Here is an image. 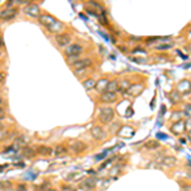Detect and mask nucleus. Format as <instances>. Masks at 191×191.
Returning <instances> with one entry per match:
<instances>
[{
    "label": "nucleus",
    "instance_id": "1",
    "mask_svg": "<svg viewBox=\"0 0 191 191\" xmlns=\"http://www.w3.org/2000/svg\"><path fill=\"white\" fill-rule=\"evenodd\" d=\"M115 117V111L111 107H102L100 110V120L102 124H110Z\"/></svg>",
    "mask_w": 191,
    "mask_h": 191
},
{
    "label": "nucleus",
    "instance_id": "2",
    "mask_svg": "<svg viewBox=\"0 0 191 191\" xmlns=\"http://www.w3.org/2000/svg\"><path fill=\"white\" fill-rule=\"evenodd\" d=\"M18 14V9L12 6V8H5L3 10H0V19L3 20H12L13 18H15V15Z\"/></svg>",
    "mask_w": 191,
    "mask_h": 191
},
{
    "label": "nucleus",
    "instance_id": "3",
    "mask_svg": "<svg viewBox=\"0 0 191 191\" xmlns=\"http://www.w3.org/2000/svg\"><path fill=\"white\" fill-rule=\"evenodd\" d=\"M24 13L28 17H32V18H40L41 17V9L37 4H28L24 8Z\"/></svg>",
    "mask_w": 191,
    "mask_h": 191
},
{
    "label": "nucleus",
    "instance_id": "4",
    "mask_svg": "<svg viewBox=\"0 0 191 191\" xmlns=\"http://www.w3.org/2000/svg\"><path fill=\"white\" fill-rule=\"evenodd\" d=\"M83 52V47L77 45V44H71L66 47L65 50V54L69 56V57H78L80 54Z\"/></svg>",
    "mask_w": 191,
    "mask_h": 191
},
{
    "label": "nucleus",
    "instance_id": "5",
    "mask_svg": "<svg viewBox=\"0 0 191 191\" xmlns=\"http://www.w3.org/2000/svg\"><path fill=\"white\" fill-rule=\"evenodd\" d=\"M169 130H171L172 134L175 135H182L185 131H186V126H185V121L182 120H178L176 122H173L169 127Z\"/></svg>",
    "mask_w": 191,
    "mask_h": 191
},
{
    "label": "nucleus",
    "instance_id": "6",
    "mask_svg": "<svg viewBox=\"0 0 191 191\" xmlns=\"http://www.w3.org/2000/svg\"><path fill=\"white\" fill-rule=\"evenodd\" d=\"M91 65H92V60L91 59H80V60L74 61L71 64V68L74 70H84V69H87Z\"/></svg>",
    "mask_w": 191,
    "mask_h": 191
},
{
    "label": "nucleus",
    "instance_id": "7",
    "mask_svg": "<svg viewBox=\"0 0 191 191\" xmlns=\"http://www.w3.org/2000/svg\"><path fill=\"white\" fill-rule=\"evenodd\" d=\"M69 149H70L73 153L79 154V153H82V152H84V151L87 149V145L84 144L83 142L77 140V142H71V143H70V145H69Z\"/></svg>",
    "mask_w": 191,
    "mask_h": 191
},
{
    "label": "nucleus",
    "instance_id": "8",
    "mask_svg": "<svg viewBox=\"0 0 191 191\" xmlns=\"http://www.w3.org/2000/svg\"><path fill=\"white\" fill-rule=\"evenodd\" d=\"M91 134H92V136L94 138V139H97V140H103L106 138V131L102 129L100 125L93 126L91 129Z\"/></svg>",
    "mask_w": 191,
    "mask_h": 191
},
{
    "label": "nucleus",
    "instance_id": "9",
    "mask_svg": "<svg viewBox=\"0 0 191 191\" xmlns=\"http://www.w3.org/2000/svg\"><path fill=\"white\" fill-rule=\"evenodd\" d=\"M55 41H56V44L59 46L64 47V46L69 45V42L71 41V38H70V36L68 33H57L56 37H55Z\"/></svg>",
    "mask_w": 191,
    "mask_h": 191
},
{
    "label": "nucleus",
    "instance_id": "10",
    "mask_svg": "<svg viewBox=\"0 0 191 191\" xmlns=\"http://www.w3.org/2000/svg\"><path fill=\"white\" fill-rule=\"evenodd\" d=\"M143 89H144V86H143V84L135 83V84H131L130 88H129V91H127L126 93L129 94V96H131V97H136V96H139V94L143 92Z\"/></svg>",
    "mask_w": 191,
    "mask_h": 191
},
{
    "label": "nucleus",
    "instance_id": "11",
    "mask_svg": "<svg viewBox=\"0 0 191 191\" xmlns=\"http://www.w3.org/2000/svg\"><path fill=\"white\" fill-rule=\"evenodd\" d=\"M38 20H40L41 24H44V26L47 27V28L51 27L52 24L56 22V19L52 17V15H50V14H41V17L38 18Z\"/></svg>",
    "mask_w": 191,
    "mask_h": 191
},
{
    "label": "nucleus",
    "instance_id": "12",
    "mask_svg": "<svg viewBox=\"0 0 191 191\" xmlns=\"http://www.w3.org/2000/svg\"><path fill=\"white\" fill-rule=\"evenodd\" d=\"M159 162L167 167H175L177 164V158L175 155H164L162 158H159Z\"/></svg>",
    "mask_w": 191,
    "mask_h": 191
},
{
    "label": "nucleus",
    "instance_id": "13",
    "mask_svg": "<svg viewBox=\"0 0 191 191\" xmlns=\"http://www.w3.org/2000/svg\"><path fill=\"white\" fill-rule=\"evenodd\" d=\"M177 89L178 92L181 93V94H189L191 92V83L189 80H181L178 83V86H177Z\"/></svg>",
    "mask_w": 191,
    "mask_h": 191
},
{
    "label": "nucleus",
    "instance_id": "14",
    "mask_svg": "<svg viewBox=\"0 0 191 191\" xmlns=\"http://www.w3.org/2000/svg\"><path fill=\"white\" fill-rule=\"evenodd\" d=\"M36 153L38 155H44V157H47V155H52L54 154V149L47 145H38L36 148Z\"/></svg>",
    "mask_w": 191,
    "mask_h": 191
},
{
    "label": "nucleus",
    "instance_id": "15",
    "mask_svg": "<svg viewBox=\"0 0 191 191\" xmlns=\"http://www.w3.org/2000/svg\"><path fill=\"white\" fill-rule=\"evenodd\" d=\"M28 142H29V138L27 135H19L14 140V146L15 148H26Z\"/></svg>",
    "mask_w": 191,
    "mask_h": 191
},
{
    "label": "nucleus",
    "instance_id": "16",
    "mask_svg": "<svg viewBox=\"0 0 191 191\" xmlns=\"http://www.w3.org/2000/svg\"><path fill=\"white\" fill-rule=\"evenodd\" d=\"M116 98H117V96H116V93H111V92H103L101 94V101L104 102V103H111V102H115Z\"/></svg>",
    "mask_w": 191,
    "mask_h": 191
},
{
    "label": "nucleus",
    "instance_id": "17",
    "mask_svg": "<svg viewBox=\"0 0 191 191\" xmlns=\"http://www.w3.org/2000/svg\"><path fill=\"white\" fill-rule=\"evenodd\" d=\"M68 148L65 146V145H57L55 149H54V155H56V157H65L66 154H68Z\"/></svg>",
    "mask_w": 191,
    "mask_h": 191
},
{
    "label": "nucleus",
    "instance_id": "18",
    "mask_svg": "<svg viewBox=\"0 0 191 191\" xmlns=\"http://www.w3.org/2000/svg\"><path fill=\"white\" fill-rule=\"evenodd\" d=\"M119 135L125 136V138H130L134 135V129H131L130 126H124L119 130Z\"/></svg>",
    "mask_w": 191,
    "mask_h": 191
},
{
    "label": "nucleus",
    "instance_id": "19",
    "mask_svg": "<svg viewBox=\"0 0 191 191\" xmlns=\"http://www.w3.org/2000/svg\"><path fill=\"white\" fill-rule=\"evenodd\" d=\"M107 86H108V80L107 79H101V80H98L97 83H96V88H97L100 92H106L107 91Z\"/></svg>",
    "mask_w": 191,
    "mask_h": 191
},
{
    "label": "nucleus",
    "instance_id": "20",
    "mask_svg": "<svg viewBox=\"0 0 191 191\" xmlns=\"http://www.w3.org/2000/svg\"><path fill=\"white\" fill-rule=\"evenodd\" d=\"M120 86H119V82L117 80H112V82H108V86H107V92H111V93H116L119 91Z\"/></svg>",
    "mask_w": 191,
    "mask_h": 191
},
{
    "label": "nucleus",
    "instance_id": "21",
    "mask_svg": "<svg viewBox=\"0 0 191 191\" xmlns=\"http://www.w3.org/2000/svg\"><path fill=\"white\" fill-rule=\"evenodd\" d=\"M62 27H64L62 23H60L59 20H56V22H55L54 24H52L51 27H49L47 29L51 32V33H57V32H60V31L62 29Z\"/></svg>",
    "mask_w": 191,
    "mask_h": 191
},
{
    "label": "nucleus",
    "instance_id": "22",
    "mask_svg": "<svg viewBox=\"0 0 191 191\" xmlns=\"http://www.w3.org/2000/svg\"><path fill=\"white\" fill-rule=\"evenodd\" d=\"M96 80H93L92 78H89V79H87V80H84L83 82V87L86 88L87 91H89V89H93V88H96Z\"/></svg>",
    "mask_w": 191,
    "mask_h": 191
},
{
    "label": "nucleus",
    "instance_id": "23",
    "mask_svg": "<svg viewBox=\"0 0 191 191\" xmlns=\"http://www.w3.org/2000/svg\"><path fill=\"white\" fill-rule=\"evenodd\" d=\"M22 153H23V155H24L26 158H33V157L37 154V153H36V151H33V149H32V148H28V146L23 148Z\"/></svg>",
    "mask_w": 191,
    "mask_h": 191
},
{
    "label": "nucleus",
    "instance_id": "24",
    "mask_svg": "<svg viewBox=\"0 0 191 191\" xmlns=\"http://www.w3.org/2000/svg\"><path fill=\"white\" fill-rule=\"evenodd\" d=\"M169 98H171V102H172V103H178V102H181V93H180L178 91H175V92L171 93Z\"/></svg>",
    "mask_w": 191,
    "mask_h": 191
},
{
    "label": "nucleus",
    "instance_id": "25",
    "mask_svg": "<svg viewBox=\"0 0 191 191\" xmlns=\"http://www.w3.org/2000/svg\"><path fill=\"white\" fill-rule=\"evenodd\" d=\"M94 186H96L94 178H87L86 181H83V184H82V187L83 189H93Z\"/></svg>",
    "mask_w": 191,
    "mask_h": 191
},
{
    "label": "nucleus",
    "instance_id": "26",
    "mask_svg": "<svg viewBox=\"0 0 191 191\" xmlns=\"http://www.w3.org/2000/svg\"><path fill=\"white\" fill-rule=\"evenodd\" d=\"M159 146H161V144H159L157 140H149V142H146V144H145V148H146V149H151V151L158 149Z\"/></svg>",
    "mask_w": 191,
    "mask_h": 191
},
{
    "label": "nucleus",
    "instance_id": "27",
    "mask_svg": "<svg viewBox=\"0 0 191 191\" xmlns=\"http://www.w3.org/2000/svg\"><path fill=\"white\" fill-rule=\"evenodd\" d=\"M173 47V42H168V44H161V45H157L155 49L157 50H168V49H172Z\"/></svg>",
    "mask_w": 191,
    "mask_h": 191
},
{
    "label": "nucleus",
    "instance_id": "28",
    "mask_svg": "<svg viewBox=\"0 0 191 191\" xmlns=\"http://www.w3.org/2000/svg\"><path fill=\"white\" fill-rule=\"evenodd\" d=\"M130 86H131V84H130L129 82H126V80H125V82H122V83L120 84V88H119V89H120L121 92H124V93H126L127 91H129V88H130Z\"/></svg>",
    "mask_w": 191,
    "mask_h": 191
},
{
    "label": "nucleus",
    "instance_id": "29",
    "mask_svg": "<svg viewBox=\"0 0 191 191\" xmlns=\"http://www.w3.org/2000/svg\"><path fill=\"white\" fill-rule=\"evenodd\" d=\"M12 182L10 181H0V190H5V189H9Z\"/></svg>",
    "mask_w": 191,
    "mask_h": 191
},
{
    "label": "nucleus",
    "instance_id": "30",
    "mask_svg": "<svg viewBox=\"0 0 191 191\" xmlns=\"http://www.w3.org/2000/svg\"><path fill=\"white\" fill-rule=\"evenodd\" d=\"M80 173H77V172H73V173H69V176H66L65 178L68 180V181H71V180H77L79 177Z\"/></svg>",
    "mask_w": 191,
    "mask_h": 191
},
{
    "label": "nucleus",
    "instance_id": "31",
    "mask_svg": "<svg viewBox=\"0 0 191 191\" xmlns=\"http://www.w3.org/2000/svg\"><path fill=\"white\" fill-rule=\"evenodd\" d=\"M184 112H185V115H187L189 117H191V103H189V104H186L185 106V110H184Z\"/></svg>",
    "mask_w": 191,
    "mask_h": 191
},
{
    "label": "nucleus",
    "instance_id": "32",
    "mask_svg": "<svg viewBox=\"0 0 191 191\" xmlns=\"http://www.w3.org/2000/svg\"><path fill=\"white\" fill-rule=\"evenodd\" d=\"M6 136H8V133H6V131H4V130H0V140H4Z\"/></svg>",
    "mask_w": 191,
    "mask_h": 191
},
{
    "label": "nucleus",
    "instance_id": "33",
    "mask_svg": "<svg viewBox=\"0 0 191 191\" xmlns=\"http://www.w3.org/2000/svg\"><path fill=\"white\" fill-rule=\"evenodd\" d=\"M185 126H186V130L191 131V119H189V120L185 122Z\"/></svg>",
    "mask_w": 191,
    "mask_h": 191
},
{
    "label": "nucleus",
    "instance_id": "34",
    "mask_svg": "<svg viewBox=\"0 0 191 191\" xmlns=\"http://www.w3.org/2000/svg\"><path fill=\"white\" fill-rule=\"evenodd\" d=\"M4 117H5V111H4L3 107H0V121H2Z\"/></svg>",
    "mask_w": 191,
    "mask_h": 191
},
{
    "label": "nucleus",
    "instance_id": "35",
    "mask_svg": "<svg viewBox=\"0 0 191 191\" xmlns=\"http://www.w3.org/2000/svg\"><path fill=\"white\" fill-rule=\"evenodd\" d=\"M106 157H107V152L102 153L101 155H97V157H96V159H97V161H100V159H103V158H106Z\"/></svg>",
    "mask_w": 191,
    "mask_h": 191
},
{
    "label": "nucleus",
    "instance_id": "36",
    "mask_svg": "<svg viewBox=\"0 0 191 191\" xmlns=\"http://www.w3.org/2000/svg\"><path fill=\"white\" fill-rule=\"evenodd\" d=\"M157 136L159 138V139H167V135H164L163 133H158V134H157Z\"/></svg>",
    "mask_w": 191,
    "mask_h": 191
},
{
    "label": "nucleus",
    "instance_id": "37",
    "mask_svg": "<svg viewBox=\"0 0 191 191\" xmlns=\"http://www.w3.org/2000/svg\"><path fill=\"white\" fill-rule=\"evenodd\" d=\"M89 4H91V5H93V6H96V8H98V9H101V10H102V6H101L100 4H97V3H94V2H91Z\"/></svg>",
    "mask_w": 191,
    "mask_h": 191
},
{
    "label": "nucleus",
    "instance_id": "38",
    "mask_svg": "<svg viewBox=\"0 0 191 191\" xmlns=\"http://www.w3.org/2000/svg\"><path fill=\"white\" fill-rule=\"evenodd\" d=\"M26 190V186L24 185H20L19 187H18V191H24Z\"/></svg>",
    "mask_w": 191,
    "mask_h": 191
},
{
    "label": "nucleus",
    "instance_id": "39",
    "mask_svg": "<svg viewBox=\"0 0 191 191\" xmlns=\"http://www.w3.org/2000/svg\"><path fill=\"white\" fill-rule=\"evenodd\" d=\"M3 80H4V74L0 71V83H3Z\"/></svg>",
    "mask_w": 191,
    "mask_h": 191
},
{
    "label": "nucleus",
    "instance_id": "40",
    "mask_svg": "<svg viewBox=\"0 0 191 191\" xmlns=\"http://www.w3.org/2000/svg\"><path fill=\"white\" fill-rule=\"evenodd\" d=\"M4 129V124L2 122V121H0V130H3Z\"/></svg>",
    "mask_w": 191,
    "mask_h": 191
},
{
    "label": "nucleus",
    "instance_id": "41",
    "mask_svg": "<svg viewBox=\"0 0 191 191\" xmlns=\"http://www.w3.org/2000/svg\"><path fill=\"white\" fill-rule=\"evenodd\" d=\"M45 191H57V190H55V189H47V190H45Z\"/></svg>",
    "mask_w": 191,
    "mask_h": 191
},
{
    "label": "nucleus",
    "instance_id": "42",
    "mask_svg": "<svg viewBox=\"0 0 191 191\" xmlns=\"http://www.w3.org/2000/svg\"><path fill=\"white\" fill-rule=\"evenodd\" d=\"M187 138H189V140H191V131H189V135H187Z\"/></svg>",
    "mask_w": 191,
    "mask_h": 191
},
{
    "label": "nucleus",
    "instance_id": "43",
    "mask_svg": "<svg viewBox=\"0 0 191 191\" xmlns=\"http://www.w3.org/2000/svg\"><path fill=\"white\" fill-rule=\"evenodd\" d=\"M0 103H2V97H0Z\"/></svg>",
    "mask_w": 191,
    "mask_h": 191
}]
</instances>
